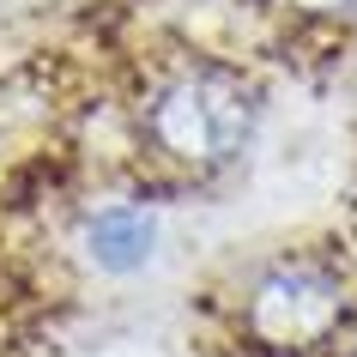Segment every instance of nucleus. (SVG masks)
<instances>
[{"instance_id":"f257e3e1","label":"nucleus","mask_w":357,"mask_h":357,"mask_svg":"<svg viewBox=\"0 0 357 357\" xmlns=\"http://www.w3.org/2000/svg\"><path fill=\"white\" fill-rule=\"evenodd\" d=\"M255 133V97L230 73L194 67L176 73L164 91L146 103V139L182 169H225L243 158Z\"/></svg>"},{"instance_id":"f03ea898","label":"nucleus","mask_w":357,"mask_h":357,"mask_svg":"<svg viewBox=\"0 0 357 357\" xmlns=\"http://www.w3.org/2000/svg\"><path fill=\"white\" fill-rule=\"evenodd\" d=\"M243 315L266 351H309L345 321V291L315 261H273L248 284Z\"/></svg>"},{"instance_id":"7ed1b4c3","label":"nucleus","mask_w":357,"mask_h":357,"mask_svg":"<svg viewBox=\"0 0 357 357\" xmlns=\"http://www.w3.org/2000/svg\"><path fill=\"white\" fill-rule=\"evenodd\" d=\"M79 248L97 273H139L158 248V218L133 200H103V206L85 212L79 225Z\"/></svg>"},{"instance_id":"20e7f679","label":"nucleus","mask_w":357,"mask_h":357,"mask_svg":"<svg viewBox=\"0 0 357 357\" xmlns=\"http://www.w3.org/2000/svg\"><path fill=\"white\" fill-rule=\"evenodd\" d=\"M303 13H351V0H291Z\"/></svg>"},{"instance_id":"39448f33","label":"nucleus","mask_w":357,"mask_h":357,"mask_svg":"<svg viewBox=\"0 0 357 357\" xmlns=\"http://www.w3.org/2000/svg\"><path fill=\"white\" fill-rule=\"evenodd\" d=\"M351 19H357V0H351Z\"/></svg>"}]
</instances>
